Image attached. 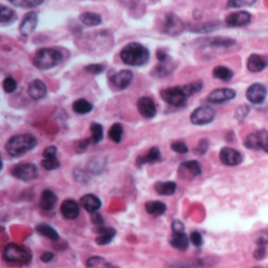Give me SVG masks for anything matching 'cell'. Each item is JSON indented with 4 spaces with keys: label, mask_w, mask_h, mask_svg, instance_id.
<instances>
[{
    "label": "cell",
    "mask_w": 268,
    "mask_h": 268,
    "mask_svg": "<svg viewBox=\"0 0 268 268\" xmlns=\"http://www.w3.org/2000/svg\"><path fill=\"white\" fill-rule=\"evenodd\" d=\"M120 57L126 66L140 67L147 64L150 58V52L142 44L138 42H131L122 48Z\"/></svg>",
    "instance_id": "obj_1"
},
{
    "label": "cell",
    "mask_w": 268,
    "mask_h": 268,
    "mask_svg": "<svg viewBox=\"0 0 268 268\" xmlns=\"http://www.w3.org/2000/svg\"><path fill=\"white\" fill-rule=\"evenodd\" d=\"M37 139L31 134H21L12 136L8 140L5 149L8 154L13 157H22L32 151L37 145Z\"/></svg>",
    "instance_id": "obj_2"
},
{
    "label": "cell",
    "mask_w": 268,
    "mask_h": 268,
    "mask_svg": "<svg viewBox=\"0 0 268 268\" xmlns=\"http://www.w3.org/2000/svg\"><path fill=\"white\" fill-rule=\"evenodd\" d=\"M63 55L55 48H41L35 55L32 64L40 70L47 71L57 67L63 63Z\"/></svg>",
    "instance_id": "obj_3"
},
{
    "label": "cell",
    "mask_w": 268,
    "mask_h": 268,
    "mask_svg": "<svg viewBox=\"0 0 268 268\" xmlns=\"http://www.w3.org/2000/svg\"><path fill=\"white\" fill-rule=\"evenodd\" d=\"M2 257L6 262L22 265H29L32 259V254L26 248L14 243L8 244L4 248Z\"/></svg>",
    "instance_id": "obj_4"
},
{
    "label": "cell",
    "mask_w": 268,
    "mask_h": 268,
    "mask_svg": "<svg viewBox=\"0 0 268 268\" xmlns=\"http://www.w3.org/2000/svg\"><path fill=\"white\" fill-rule=\"evenodd\" d=\"M160 96L165 103L175 108H181L187 105L188 96L182 86L167 87L160 91Z\"/></svg>",
    "instance_id": "obj_5"
},
{
    "label": "cell",
    "mask_w": 268,
    "mask_h": 268,
    "mask_svg": "<svg viewBox=\"0 0 268 268\" xmlns=\"http://www.w3.org/2000/svg\"><path fill=\"white\" fill-rule=\"evenodd\" d=\"M187 29L184 21L176 13L168 12L164 15L162 30L164 34L168 36H178Z\"/></svg>",
    "instance_id": "obj_6"
},
{
    "label": "cell",
    "mask_w": 268,
    "mask_h": 268,
    "mask_svg": "<svg viewBox=\"0 0 268 268\" xmlns=\"http://www.w3.org/2000/svg\"><path fill=\"white\" fill-rule=\"evenodd\" d=\"M244 145L251 150H264L268 153V131L265 129L251 133L244 141Z\"/></svg>",
    "instance_id": "obj_7"
},
{
    "label": "cell",
    "mask_w": 268,
    "mask_h": 268,
    "mask_svg": "<svg viewBox=\"0 0 268 268\" xmlns=\"http://www.w3.org/2000/svg\"><path fill=\"white\" fill-rule=\"evenodd\" d=\"M215 111L208 105H202L197 107L190 116L191 123L197 126L209 125L215 118Z\"/></svg>",
    "instance_id": "obj_8"
},
{
    "label": "cell",
    "mask_w": 268,
    "mask_h": 268,
    "mask_svg": "<svg viewBox=\"0 0 268 268\" xmlns=\"http://www.w3.org/2000/svg\"><path fill=\"white\" fill-rule=\"evenodd\" d=\"M11 174L17 180L31 182L38 178L39 169L36 164L32 163H19L12 168Z\"/></svg>",
    "instance_id": "obj_9"
},
{
    "label": "cell",
    "mask_w": 268,
    "mask_h": 268,
    "mask_svg": "<svg viewBox=\"0 0 268 268\" xmlns=\"http://www.w3.org/2000/svg\"><path fill=\"white\" fill-rule=\"evenodd\" d=\"M107 77L113 83V85L119 90H125L133 82L134 73L132 70L129 69H122L120 72H116L114 69H110L107 72Z\"/></svg>",
    "instance_id": "obj_10"
},
{
    "label": "cell",
    "mask_w": 268,
    "mask_h": 268,
    "mask_svg": "<svg viewBox=\"0 0 268 268\" xmlns=\"http://www.w3.org/2000/svg\"><path fill=\"white\" fill-rule=\"evenodd\" d=\"M199 44L204 48H230L234 47L237 44V40L234 39L227 37V36H208L202 37L198 40Z\"/></svg>",
    "instance_id": "obj_11"
},
{
    "label": "cell",
    "mask_w": 268,
    "mask_h": 268,
    "mask_svg": "<svg viewBox=\"0 0 268 268\" xmlns=\"http://www.w3.org/2000/svg\"><path fill=\"white\" fill-rule=\"evenodd\" d=\"M202 169L200 163L196 160L184 161L178 168V176L184 180H192L201 176Z\"/></svg>",
    "instance_id": "obj_12"
},
{
    "label": "cell",
    "mask_w": 268,
    "mask_h": 268,
    "mask_svg": "<svg viewBox=\"0 0 268 268\" xmlns=\"http://www.w3.org/2000/svg\"><path fill=\"white\" fill-rule=\"evenodd\" d=\"M268 90L265 84L254 83L248 87L246 92L247 100L253 105L262 104L268 97Z\"/></svg>",
    "instance_id": "obj_13"
},
{
    "label": "cell",
    "mask_w": 268,
    "mask_h": 268,
    "mask_svg": "<svg viewBox=\"0 0 268 268\" xmlns=\"http://www.w3.org/2000/svg\"><path fill=\"white\" fill-rule=\"evenodd\" d=\"M236 96L235 90L230 87H223L211 91L207 96V101L211 104H223L233 100Z\"/></svg>",
    "instance_id": "obj_14"
},
{
    "label": "cell",
    "mask_w": 268,
    "mask_h": 268,
    "mask_svg": "<svg viewBox=\"0 0 268 268\" xmlns=\"http://www.w3.org/2000/svg\"><path fill=\"white\" fill-rule=\"evenodd\" d=\"M219 159L226 166L235 167L242 164L243 157L242 153L234 148L224 146L219 151Z\"/></svg>",
    "instance_id": "obj_15"
},
{
    "label": "cell",
    "mask_w": 268,
    "mask_h": 268,
    "mask_svg": "<svg viewBox=\"0 0 268 268\" xmlns=\"http://www.w3.org/2000/svg\"><path fill=\"white\" fill-rule=\"evenodd\" d=\"M251 13L246 10L233 12L225 17V23L232 28H241L249 25L252 21Z\"/></svg>",
    "instance_id": "obj_16"
},
{
    "label": "cell",
    "mask_w": 268,
    "mask_h": 268,
    "mask_svg": "<svg viewBox=\"0 0 268 268\" xmlns=\"http://www.w3.org/2000/svg\"><path fill=\"white\" fill-rule=\"evenodd\" d=\"M38 23L39 16L36 12L29 11L25 13L19 25L21 36L25 37L30 36L38 26Z\"/></svg>",
    "instance_id": "obj_17"
},
{
    "label": "cell",
    "mask_w": 268,
    "mask_h": 268,
    "mask_svg": "<svg viewBox=\"0 0 268 268\" xmlns=\"http://www.w3.org/2000/svg\"><path fill=\"white\" fill-rule=\"evenodd\" d=\"M137 108L139 114L147 119H152L157 115V104L150 97H140L137 101Z\"/></svg>",
    "instance_id": "obj_18"
},
{
    "label": "cell",
    "mask_w": 268,
    "mask_h": 268,
    "mask_svg": "<svg viewBox=\"0 0 268 268\" xmlns=\"http://www.w3.org/2000/svg\"><path fill=\"white\" fill-rule=\"evenodd\" d=\"M268 66V59L259 54H251L248 58L246 67L252 73H259L267 68Z\"/></svg>",
    "instance_id": "obj_19"
},
{
    "label": "cell",
    "mask_w": 268,
    "mask_h": 268,
    "mask_svg": "<svg viewBox=\"0 0 268 268\" xmlns=\"http://www.w3.org/2000/svg\"><path fill=\"white\" fill-rule=\"evenodd\" d=\"M28 94L33 100H41L48 94V87L41 79H35L29 84Z\"/></svg>",
    "instance_id": "obj_20"
},
{
    "label": "cell",
    "mask_w": 268,
    "mask_h": 268,
    "mask_svg": "<svg viewBox=\"0 0 268 268\" xmlns=\"http://www.w3.org/2000/svg\"><path fill=\"white\" fill-rule=\"evenodd\" d=\"M95 233L98 234L95 239L98 246H103L111 243L112 240L117 234V230L113 227H105L102 226H98L94 230Z\"/></svg>",
    "instance_id": "obj_21"
},
{
    "label": "cell",
    "mask_w": 268,
    "mask_h": 268,
    "mask_svg": "<svg viewBox=\"0 0 268 268\" xmlns=\"http://www.w3.org/2000/svg\"><path fill=\"white\" fill-rule=\"evenodd\" d=\"M161 161V150L157 146H153L150 148L147 153L145 155H141L136 158L135 164L138 168H142L146 164H153Z\"/></svg>",
    "instance_id": "obj_22"
},
{
    "label": "cell",
    "mask_w": 268,
    "mask_h": 268,
    "mask_svg": "<svg viewBox=\"0 0 268 268\" xmlns=\"http://www.w3.org/2000/svg\"><path fill=\"white\" fill-rule=\"evenodd\" d=\"M222 26V22L219 20H211L199 25L191 27L190 32L196 34H208L215 31L219 30Z\"/></svg>",
    "instance_id": "obj_23"
},
{
    "label": "cell",
    "mask_w": 268,
    "mask_h": 268,
    "mask_svg": "<svg viewBox=\"0 0 268 268\" xmlns=\"http://www.w3.org/2000/svg\"><path fill=\"white\" fill-rule=\"evenodd\" d=\"M79 203L86 211L91 214L97 212V211L102 206V201H101L100 199L91 194L82 197L81 199L79 201Z\"/></svg>",
    "instance_id": "obj_24"
},
{
    "label": "cell",
    "mask_w": 268,
    "mask_h": 268,
    "mask_svg": "<svg viewBox=\"0 0 268 268\" xmlns=\"http://www.w3.org/2000/svg\"><path fill=\"white\" fill-rule=\"evenodd\" d=\"M61 211L66 219H75L79 215V207L75 201L67 199L61 205Z\"/></svg>",
    "instance_id": "obj_25"
},
{
    "label": "cell",
    "mask_w": 268,
    "mask_h": 268,
    "mask_svg": "<svg viewBox=\"0 0 268 268\" xmlns=\"http://www.w3.org/2000/svg\"><path fill=\"white\" fill-rule=\"evenodd\" d=\"M175 68H176L175 65L170 61L165 63H159L150 71V75L157 79H162L171 75Z\"/></svg>",
    "instance_id": "obj_26"
},
{
    "label": "cell",
    "mask_w": 268,
    "mask_h": 268,
    "mask_svg": "<svg viewBox=\"0 0 268 268\" xmlns=\"http://www.w3.org/2000/svg\"><path fill=\"white\" fill-rule=\"evenodd\" d=\"M58 198L53 191L50 190H45L42 193L40 197V206L44 211H51L57 202Z\"/></svg>",
    "instance_id": "obj_27"
},
{
    "label": "cell",
    "mask_w": 268,
    "mask_h": 268,
    "mask_svg": "<svg viewBox=\"0 0 268 268\" xmlns=\"http://www.w3.org/2000/svg\"><path fill=\"white\" fill-rule=\"evenodd\" d=\"M169 242L175 249L180 251H185L189 247L190 240L184 232L173 233Z\"/></svg>",
    "instance_id": "obj_28"
},
{
    "label": "cell",
    "mask_w": 268,
    "mask_h": 268,
    "mask_svg": "<svg viewBox=\"0 0 268 268\" xmlns=\"http://www.w3.org/2000/svg\"><path fill=\"white\" fill-rule=\"evenodd\" d=\"M212 76L215 79L227 83L232 80L234 72L228 67L225 66H216L212 69Z\"/></svg>",
    "instance_id": "obj_29"
},
{
    "label": "cell",
    "mask_w": 268,
    "mask_h": 268,
    "mask_svg": "<svg viewBox=\"0 0 268 268\" xmlns=\"http://www.w3.org/2000/svg\"><path fill=\"white\" fill-rule=\"evenodd\" d=\"M79 18L83 25L88 27L98 26L102 23V15L95 12H83L79 14Z\"/></svg>",
    "instance_id": "obj_30"
},
{
    "label": "cell",
    "mask_w": 268,
    "mask_h": 268,
    "mask_svg": "<svg viewBox=\"0 0 268 268\" xmlns=\"http://www.w3.org/2000/svg\"><path fill=\"white\" fill-rule=\"evenodd\" d=\"M154 189L158 195L170 196L176 193L177 185L173 181H158L155 183Z\"/></svg>",
    "instance_id": "obj_31"
},
{
    "label": "cell",
    "mask_w": 268,
    "mask_h": 268,
    "mask_svg": "<svg viewBox=\"0 0 268 268\" xmlns=\"http://www.w3.org/2000/svg\"><path fill=\"white\" fill-rule=\"evenodd\" d=\"M145 211H147L149 215H153L155 217H158L165 213L167 206L164 202L160 201H150L145 203Z\"/></svg>",
    "instance_id": "obj_32"
},
{
    "label": "cell",
    "mask_w": 268,
    "mask_h": 268,
    "mask_svg": "<svg viewBox=\"0 0 268 268\" xmlns=\"http://www.w3.org/2000/svg\"><path fill=\"white\" fill-rule=\"evenodd\" d=\"M72 110L79 115H86L94 110V105L85 98H79L72 103Z\"/></svg>",
    "instance_id": "obj_33"
},
{
    "label": "cell",
    "mask_w": 268,
    "mask_h": 268,
    "mask_svg": "<svg viewBox=\"0 0 268 268\" xmlns=\"http://www.w3.org/2000/svg\"><path fill=\"white\" fill-rule=\"evenodd\" d=\"M36 231L40 234L41 236L45 237L48 239L57 242L59 239V234L57 230L54 227L50 226L48 223H39L36 227Z\"/></svg>",
    "instance_id": "obj_34"
},
{
    "label": "cell",
    "mask_w": 268,
    "mask_h": 268,
    "mask_svg": "<svg viewBox=\"0 0 268 268\" xmlns=\"http://www.w3.org/2000/svg\"><path fill=\"white\" fill-rule=\"evenodd\" d=\"M17 19V14L15 10L9 6H0V23L2 25H9Z\"/></svg>",
    "instance_id": "obj_35"
},
{
    "label": "cell",
    "mask_w": 268,
    "mask_h": 268,
    "mask_svg": "<svg viewBox=\"0 0 268 268\" xmlns=\"http://www.w3.org/2000/svg\"><path fill=\"white\" fill-rule=\"evenodd\" d=\"M10 3L17 8H22L25 10H31L38 7L44 3L43 0H10Z\"/></svg>",
    "instance_id": "obj_36"
},
{
    "label": "cell",
    "mask_w": 268,
    "mask_h": 268,
    "mask_svg": "<svg viewBox=\"0 0 268 268\" xmlns=\"http://www.w3.org/2000/svg\"><path fill=\"white\" fill-rule=\"evenodd\" d=\"M182 87L186 95L190 98L202 91V89L204 87V82L202 79H196L195 81L182 86Z\"/></svg>",
    "instance_id": "obj_37"
},
{
    "label": "cell",
    "mask_w": 268,
    "mask_h": 268,
    "mask_svg": "<svg viewBox=\"0 0 268 268\" xmlns=\"http://www.w3.org/2000/svg\"><path fill=\"white\" fill-rule=\"evenodd\" d=\"M90 130H91V138L93 143H99L103 139V135H104L103 126L98 122H91Z\"/></svg>",
    "instance_id": "obj_38"
},
{
    "label": "cell",
    "mask_w": 268,
    "mask_h": 268,
    "mask_svg": "<svg viewBox=\"0 0 268 268\" xmlns=\"http://www.w3.org/2000/svg\"><path fill=\"white\" fill-rule=\"evenodd\" d=\"M87 268H117L101 257H92L87 260Z\"/></svg>",
    "instance_id": "obj_39"
},
{
    "label": "cell",
    "mask_w": 268,
    "mask_h": 268,
    "mask_svg": "<svg viewBox=\"0 0 268 268\" xmlns=\"http://www.w3.org/2000/svg\"><path fill=\"white\" fill-rule=\"evenodd\" d=\"M123 134V126L120 123H115L112 125L108 133L109 138L115 143H120L121 142Z\"/></svg>",
    "instance_id": "obj_40"
},
{
    "label": "cell",
    "mask_w": 268,
    "mask_h": 268,
    "mask_svg": "<svg viewBox=\"0 0 268 268\" xmlns=\"http://www.w3.org/2000/svg\"><path fill=\"white\" fill-rule=\"evenodd\" d=\"M257 1L254 0H230L227 3L228 9H241L243 7H250L255 5Z\"/></svg>",
    "instance_id": "obj_41"
},
{
    "label": "cell",
    "mask_w": 268,
    "mask_h": 268,
    "mask_svg": "<svg viewBox=\"0 0 268 268\" xmlns=\"http://www.w3.org/2000/svg\"><path fill=\"white\" fill-rule=\"evenodd\" d=\"M250 110H251V108L249 105H240L234 112V118L238 122H243L244 120L246 119L250 113Z\"/></svg>",
    "instance_id": "obj_42"
},
{
    "label": "cell",
    "mask_w": 268,
    "mask_h": 268,
    "mask_svg": "<svg viewBox=\"0 0 268 268\" xmlns=\"http://www.w3.org/2000/svg\"><path fill=\"white\" fill-rule=\"evenodd\" d=\"M106 166V161H102V159H94L88 164L89 172L93 174H99L102 172Z\"/></svg>",
    "instance_id": "obj_43"
},
{
    "label": "cell",
    "mask_w": 268,
    "mask_h": 268,
    "mask_svg": "<svg viewBox=\"0 0 268 268\" xmlns=\"http://www.w3.org/2000/svg\"><path fill=\"white\" fill-rule=\"evenodd\" d=\"M209 141L208 138H203L199 141L196 147L194 149L193 152L197 156H204L208 152L209 148Z\"/></svg>",
    "instance_id": "obj_44"
},
{
    "label": "cell",
    "mask_w": 268,
    "mask_h": 268,
    "mask_svg": "<svg viewBox=\"0 0 268 268\" xmlns=\"http://www.w3.org/2000/svg\"><path fill=\"white\" fill-rule=\"evenodd\" d=\"M41 165L47 171L56 170L60 167L61 163L58 157L55 158H44L42 160Z\"/></svg>",
    "instance_id": "obj_45"
},
{
    "label": "cell",
    "mask_w": 268,
    "mask_h": 268,
    "mask_svg": "<svg viewBox=\"0 0 268 268\" xmlns=\"http://www.w3.org/2000/svg\"><path fill=\"white\" fill-rule=\"evenodd\" d=\"M2 88L7 94L14 92L17 88V82L12 76H7L2 81Z\"/></svg>",
    "instance_id": "obj_46"
},
{
    "label": "cell",
    "mask_w": 268,
    "mask_h": 268,
    "mask_svg": "<svg viewBox=\"0 0 268 268\" xmlns=\"http://www.w3.org/2000/svg\"><path fill=\"white\" fill-rule=\"evenodd\" d=\"M106 69V67L102 64H89L84 67L83 70L87 73L91 74L94 76H98L100 74L103 73Z\"/></svg>",
    "instance_id": "obj_47"
},
{
    "label": "cell",
    "mask_w": 268,
    "mask_h": 268,
    "mask_svg": "<svg viewBox=\"0 0 268 268\" xmlns=\"http://www.w3.org/2000/svg\"><path fill=\"white\" fill-rule=\"evenodd\" d=\"M171 149H172V151L180 153V154H186L189 152V148L187 146L186 142H183L182 140L174 141L171 144Z\"/></svg>",
    "instance_id": "obj_48"
},
{
    "label": "cell",
    "mask_w": 268,
    "mask_h": 268,
    "mask_svg": "<svg viewBox=\"0 0 268 268\" xmlns=\"http://www.w3.org/2000/svg\"><path fill=\"white\" fill-rule=\"evenodd\" d=\"M92 142L91 137L90 138H84V139H80L76 142V151L78 153H83L87 150L89 145Z\"/></svg>",
    "instance_id": "obj_49"
},
{
    "label": "cell",
    "mask_w": 268,
    "mask_h": 268,
    "mask_svg": "<svg viewBox=\"0 0 268 268\" xmlns=\"http://www.w3.org/2000/svg\"><path fill=\"white\" fill-rule=\"evenodd\" d=\"M190 240L195 247L199 248L203 245V238L199 231H194L191 233Z\"/></svg>",
    "instance_id": "obj_50"
},
{
    "label": "cell",
    "mask_w": 268,
    "mask_h": 268,
    "mask_svg": "<svg viewBox=\"0 0 268 268\" xmlns=\"http://www.w3.org/2000/svg\"><path fill=\"white\" fill-rule=\"evenodd\" d=\"M58 148L55 145H50L43 152L44 158H55L57 157Z\"/></svg>",
    "instance_id": "obj_51"
},
{
    "label": "cell",
    "mask_w": 268,
    "mask_h": 268,
    "mask_svg": "<svg viewBox=\"0 0 268 268\" xmlns=\"http://www.w3.org/2000/svg\"><path fill=\"white\" fill-rule=\"evenodd\" d=\"M156 58L158 60L159 63H165L170 61V58L168 52L162 48H159L156 51Z\"/></svg>",
    "instance_id": "obj_52"
},
{
    "label": "cell",
    "mask_w": 268,
    "mask_h": 268,
    "mask_svg": "<svg viewBox=\"0 0 268 268\" xmlns=\"http://www.w3.org/2000/svg\"><path fill=\"white\" fill-rule=\"evenodd\" d=\"M172 227L173 233H183L185 230L184 224L180 220L174 221L172 224Z\"/></svg>",
    "instance_id": "obj_53"
},
{
    "label": "cell",
    "mask_w": 268,
    "mask_h": 268,
    "mask_svg": "<svg viewBox=\"0 0 268 268\" xmlns=\"http://www.w3.org/2000/svg\"><path fill=\"white\" fill-rule=\"evenodd\" d=\"M74 176L76 180H80V181H84V180H88V173L85 171L81 170V169H76L74 172Z\"/></svg>",
    "instance_id": "obj_54"
},
{
    "label": "cell",
    "mask_w": 268,
    "mask_h": 268,
    "mask_svg": "<svg viewBox=\"0 0 268 268\" xmlns=\"http://www.w3.org/2000/svg\"><path fill=\"white\" fill-rule=\"evenodd\" d=\"M256 242L258 244L259 246H265V245L268 243V233L262 232L261 234H259Z\"/></svg>",
    "instance_id": "obj_55"
},
{
    "label": "cell",
    "mask_w": 268,
    "mask_h": 268,
    "mask_svg": "<svg viewBox=\"0 0 268 268\" xmlns=\"http://www.w3.org/2000/svg\"><path fill=\"white\" fill-rule=\"evenodd\" d=\"M265 254H266V249L265 246H259L258 249H256V251L254 252V257L258 261H261L265 258Z\"/></svg>",
    "instance_id": "obj_56"
},
{
    "label": "cell",
    "mask_w": 268,
    "mask_h": 268,
    "mask_svg": "<svg viewBox=\"0 0 268 268\" xmlns=\"http://www.w3.org/2000/svg\"><path fill=\"white\" fill-rule=\"evenodd\" d=\"M54 258H55V254L51 252H45L40 257L42 262L46 263V264L53 261Z\"/></svg>",
    "instance_id": "obj_57"
},
{
    "label": "cell",
    "mask_w": 268,
    "mask_h": 268,
    "mask_svg": "<svg viewBox=\"0 0 268 268\" xmlns=\"http://www.w3.org/2000/svg\"><path fill=\"white\" fill-rule=\"evenodd\" d=\"M91 219H92L93 223H95V224L98 225V226H102L103 223H104V219L102 218V215L97 213V212L93 213Z\"/></svg>",
    "instance_id": "obj_58"
},
{
    "label": "cell",
    "mask_w": 268,
    "mask_h": 268,
    "mask_svg": "<svg viewBox=\"0 0 268 268\" xmlns=\"http://www.w3.org/2000/svg\"><path fill=\"white\" fill-rule=\"evenodd\" d=\"M226 138H227L228 142H232L234 138V132H230V133H227V136H226Z\"/></svg>",
    "instance_id": "obj_59"
}]
</instances>
